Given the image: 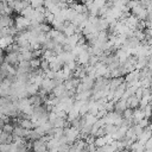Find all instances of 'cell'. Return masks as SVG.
Returning <instances> with one entry per match:
<instances>
[{
  "label": "cell",
  "instance_id": "obj_1",
  "mask_svg": "<svg viewBox=\"0 0 152 152\" xmlns=\"http://www.w3.org/2000/svg\"><path fill=\"white\" fill-rule=\"evenodd\" d=\"M32 151L33 152H46L48 147H46V142L40 138L38 140H34L32 144Z\"/></svg>",
  "mask_w": 152,
  "mask_h": 152
},
{
  "label": "cell",
  "instance_id": "obj_2",
  "mask_svg": "<svg viewBox=\"0 0 152 152\" xmlns=\"http://www.w3.org/2000/svg\"><path fill=\"white\" fill-rule=\"evenodd\" d=\"M4 62H6L10 65H17V64H19V53L18 52H8L6 55Z\"/></svg>",
  "mask_w": 152,
  "mask_h": 152
},
{
  "label": "cell",
  "instance_id": "obj_3",
  "mask_svg": "<svg viewBox=\"0 0 152 152\" xmlns=\"http://www.w3.org/2000/svg\"><path fill=\"white\" fill-rule=\"evenodd\" d=\"M1 131L5 132V133L12 134L13 131H14V125H13V124H10V122H6V124H4V126L1 127Z\"/></svg>",
  "mask_w": 152,
  "mask_h": 152
},
{
  "label": "cell",
  "instance_id": "obj_4",
  "mask_svg": "<svg viewBox=\"0 0 152 152\" xmlns=\"http://www.w3.org/2000/svg\"><path fill=\"white\" fill-rule=\"evenodd\" d=\"M28 64H30V68L31 69H37V68L40 66V59L39 58H32L28 62Z\"/></svg>",
  "mask_w": 152,
  "mask_h": 152
},
{
  "label": "cell",
  "instance_id": "obj_5",
  "mask_svg": "<svg viewBox=\"0 0 152 152\" xmlns=\"http://www.w3.org/2000/svg\"><path fill=\"white\" fill-rule=\"evenodd\" d=\"M11 144H0V152H10Z\"/></svg>",
  "mask_w": 152,
  "mask_h": 152
},
{
  "label": "cell",
  "instance_id": "obj_6",
  "mask_svg": "<svg viewBox=\"0 0 152 152\" xmlns=\"http://www.w3.org/2000/svg\"><path fill=\"white\" fill-rule=\"evenodd\" d=\"M4 59H5V57H4V52H2V50L0 49V65L4 63Z\"/></svg>",
  "mask_w": 152,
  "mask_h": 152
},
{
  "label": "cell",
  "instance_id": "obj_7",
  "mask_svg": "<svg viewBox=\"0 0 152 152\" xmlns=\"http://www.w3.org/2000/svg\"><path fill=\"white\" fill-rule=\"evenodd\" d=\"M4 78H5V77H4V75H2V74H1V71H0V82H1Z\"/></svg>",
  "mask_w": 152,
  "mask_h": 152
}]
</instances>
